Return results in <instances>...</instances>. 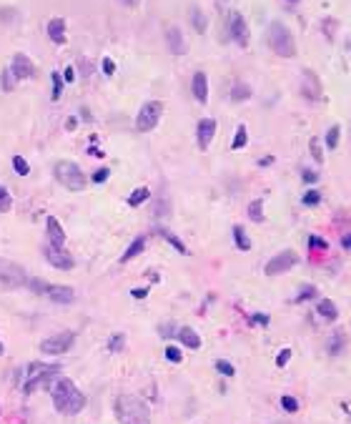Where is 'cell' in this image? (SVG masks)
<instances>
[{
  "mask_svg": "<svg viewBox=\"0 0 351 424\" xmlns=\"http://www.w3.org/2000/svg\"><path fill=\"white\" fill-rule=\"evenodd\" d=\"M51 396H53V407L60 414H78L86 407V394L78 392V387L65 377H60L51 384Z\"/></svg>",
  "mask_w": 351,
  "mask_h": 424,
  "instance_id": "6da1fadb",
  "label": "cell"
},
{
  "mask_svg": "<svg viewBox=\"0 0 351 424\" xmlns=\"http://www.w3.org/2000/svg\"><path fill=\"white\" fill-rule=\"evenodd\" d=\"M116 419L120 424H151L146 402L133 394H120L116 399Z\"/></svg>",
  "mask_w": 351,
  "mask_h": 424,
  "instance_id": "7a4b0ae2",
  "label": "cell"
},
{
  "mask_svg": "<svg viewBox=\"0 0 351 424\" xmlns=\"http://www.w3.org/2000/svg\"><path fill=\"white\" fill-rule=\"evenodd\" d=\"M268 45L279 58H293L296 56V40H293L291 31L281 23V20H271L268 26Z\"/></svg>",
  "mask_w": 351,
  "mask_h": 424,
  "instance_id": "3957f363",
  "label": "cell"
},
{
  "mask_svg": "<svg viewBox=\"0 0 351 424\" xmlns=\"http://www.w3.org/2000/svg\"><path fill=\"white\" fill-rule=\"evenodd\" d=\"M20 286H28L26 269L20 264L0 256V289L3 291H13V289H20Z\"/></svg>",
  "mask_w": 351,
  "mask_h": 424,
  "instance_id": "277c9868",
  "label": "cell"
},
{
  "mask_svg": "<svg viewBox=\"0 0 351 424\" xmlns=\"http://www.w3.org/2000/svg\"><path fill=\"white\" fill-rule=\"evenodd\" d=\"M56 179L58 183H63L68 191H83L86 188V173L81 171L78 163L73 161H58L56 163Z\"/></svg>",
  "mask_w": 351,
  "mask_h": 424,
  "instance_id": "5b68a950",
  "label": "cell"
},
{
  "mask_svg": "<svg viewBox=\"0 0 351 424\" xmlns=\"http://www.w3.org/2000/svg\"><path fill=\"white\" fill-rule=\"evenodd\" d=\"M161 116H163V103L161 101H148L141 106V111H138V116H136V128H138V133H148V131H153L158 121H161Z\"/></svg>",
  "mask_w": 351,
  "mask_h": 424,
  "instance_id": "8992f818",
  "label": "cell"
},
{
  "mask_svg": "<svg viewBox=\"0 0 351 424\" xmlns=\"http://www.w3.org/2000/svg\"><path fill=\"white\" fill-rule=\"evenodd\" d=\"M73 332H60V334H53L48 339H43L40 344V352L48 354V357H56V354H65L70 346H73Z\"/></svg>",
  "mask_w": 351,
  "mask_h": 424,
  "instance_id": "52a82bcc",
  "label": "cell"
},
{
  "mask_svg": "<svg viewBox=\"0 0 351 424\" xmlns=\"http://www.w3.org/2000/svg\"><path fill=\"white\" fill-rule=\"evenodd\" d=\"M296 264H298V256H296L293 251H281V254H276V256L266 264V273H268V276L286 273L289 269H293Z\"/></svg>",
  "mask_w": 351,
  "mask_h": 424,
  "instance_id": "ba28073f",
  "label": "cell"
},
{
  "mask_svg": "<svg viewBox=\"0 0 351 424\" xmlns=\"http://www.w3.org/2000/svg\"><path fill=\"white\" fill-rule=\"evenodd\" d=\"M43 254H45L48 264H51V266H56V269H60V271H70V269L76 266L73 256H70V254H65V251H63V248H58V246H51V243H45Z\"/></svg>",
  "mask_w": 351,
  "mask_h": 424,
  "instance_id": "9c48e42d",
  "label": "cell"
},
{
  "mask_svg": "<svg viewBox=\"0 0 351 424\" xmlns=\"http://www.w3.org/2000/svg\"><path fill=\"white\" fill-rule=\"evenodd\" d=\"M10 73L15 76V81H28L35 76V63L30 61L26 53H15L10 61Z\"/></svg>",
  "mask_w": 351,
  "mask_h": 424,
  "instance_id": "30bf717a",
  "label": "cell"
},
{
  "mask_svg": "<svg viewBox=\"0 0 351 424\" xmlns=\"http://www.w3.org/2000/svg\"><path fill=\"white\" fill-rule=\"evenodd\" d=\"M229 33H231V38L241 48L248 45V26H246V20H243L241 13H231L229 15Z\"/></svg>",
  "mask_w": 351,
  "mask_h": 424,
  "instance_id": "8fae6325",
  "label": "cell"
},
{
  "mask_svg": "<svg viewBox=\"0 0 351 424\" xmlns=\"http://www.w3.org/2000/svg\"><path fill=\"white\" fill-rule=\"evenodd\" d=\"M213 136H216V121L213 118H201L198 126H196V138H198V148L201 151H206L211 146Z\"/></svg>",
  "mask_w": 351,
  "mask_h": 424,
  "instance_id": "7c38bea8",
  "label": "cell"
},
{
  "mask_svg": "<svg viewBox=\"0 0 351 424\" xmlns=\"http://www.w3.org/2000/svg\"><path fill=\"white\" fill-rule=\"evenodd\" d=\"M166 43H168V51L173 56H183L186 53V38H183L178 26H168L166 28Z\"/></svg>",
  "mask_w": 351,
  "mask_h": 424,
  "instance_id": "4fadbf2b",
  "label": "cell"
},
{
  "mask_svg": "<svg viewBox=\"0 0 351 424\" xmlns=\"http://www.w3.org/2000/svg\"><path fill=\"white\" fill-rule=\"evenodd\" d=\"M304 95L309 98V101H319L321 98V93H323V88H321V81L316 78V73L314 70H304Z\"/></svg>",
  "mask_w": 351,
  "mask_h": 424,
  "instance_id": "5bb4252c",
  "label": "cell"
},
{
  "mask_svg": "<svg viewBox=\"0 0 351 424\" xmlns=\"http://www.w3.org/2000/svg\"><path fill=\"white\" fill-rule=\"evenodd\" d=\"M45 226H48V243H51V246H58V248H63V246H65V231H63L60 221L56 218V216H48Z\"/></svg>",
  "mask_w": 351,
  "mask_h": 424,
  "instance_id": "9a60e30c",
  "label": "cell"
},
{
  "mask_svg": "<svg viewBox=\"0 0 351 424\" xmlns=\"http://www.w3.org/2000/svg\"><path fill=\"white\" fill-rule=\"evenodd\" d=\"M191 93L198 103H206L208 101V78H206L204 70H196L193 73V81H191Z\"/></svg>",
  "mask_w": 351,
  "mask_h": 424,
  "instance_id": "2e32d148",
  "label": "cell"
},
{
  "mask_svg": "<svg viewBox=\"0 0 351 424\" xmlns=\"http://www.w3.org/2000/svg\"><path fill=\"white\" fill-rule=\"evenodd\" d=\"M48 299L56 304H73L76 302V289L73 286H48Z\"/></svg>",
  "mask_w": 351,
  "mask_h": 424,
  "instance_id": "e0dca14e",
  "label": "cell"
},
{
  "mask_svg": "<svg viewBox=\"0 0 351 424\" xmlns=\"http://www.w3.org/2000/svg\"><path fill=\"white\" fill-rule=\"evenodd\" d=\"M48 38L53 43H60V45L68 40V35H65V20L63 18H51L48 20Z\"/></svg>",
  "mask_w": 351,
  "mask_h": 424,
  "instance_id": "ac0fdd59",
  "label": "cell"
},
{
  "mask_svg": "<svg viewBox=\"0 0 351 424\" xmlns=\"http://www.w3.org/2000/svg\"><path fill=\"white\" fill-rule=\"evenodd\" d=\"M178 339L188 346V349H198L201 346V336L193 332L191 327H183V329H178Z\"/></svg>",
  "mask_w": 351,
  "mask_h": 424,
  "instance_id": "d6986e66",
  "label": "cell"
},
{
  "mask_svg": "<svg viewBox=\"0 0 351 424\" xmlns=\"http://www.w3.org/2000/svg\"><path fill=\"white\" fill-rule=\"evenodd\" d=\"M143 248H146V236H138V239H136V241L131 243V246H128V248H126V254H123V256H120V261H123V264H126V261H131V259H136V256H138V254H141V251H143Z\"/></svg>",
  "mask_w": 351,
  "mask_h": 424,
  "instance_id": "ffe728a7",
  "label": "cell"
},
{
  "mask_svg": "<svg viewBox=\"0 0 351 424\" xmlns=\"http://www.w3.org/2000/svg\"><path fill=\"white\" fill-rule=\"evenodd\" d=\"M191 26L196 33H206L208 28V20H206V13L201 8H191Z\"/></svg>",
  "mask_w": 351,
  "mask_h": 424,
  "instance_id": "44dd1931",
  "label": "cell"
},
{
  "mask_svg": "<svg viewBox=\"0 0 351 424\" xmlns=\"http://www.w3.org/2000/svg\"><path fill=\"white\" fill-rule=\"evenodd\" d=\"M319 314H321L326 321H334L339 316V309H336V304L331 302V299H321L319 302Z\"/></svg>",
  "mask_w": 351,
  "mask_h": 424,
  "instance_id": "7402d4cb",
  "label": "cell"
},
{
  "mask_svg": "<svg viewBox=\"0 0 351 424\" xmlns=\"http://www.w3.org/2000/svg\"><path fill=\"white\" fill-rule=\"evenodd\" d=\"M158 234H161V236H163V239H166V241L171 243V246H173L176 251H178V254H188V248H186V243L181 241V239H178V236H176V234H171V231H166V229H158Z\"/></svg>",
  "mask_w": 351,
  "mask_h": 424,
  "instance_id": "603a6c76",
  "label": "cell"
},
{
  "mask_svg": "<svg viewBox=\"0 0 351 424\" xmlns=\"http://www.w3.org/2000/svg\"><path fill=\"white\" fill-rule=\"evenodd\" d=\"M248 98H251V88L246 83H236L234 88H231V101L241 103V101H248Z\"/></svg>",
  "mask_w": 351,
  "mask_h": 424,
  "instance_id": "cb8c5ba5",
  "label": "cell"
},
{
  "mask_svg": "<svg viewBox=\"0 0 351 424\" xmlns=\"http://www.w3.org/2000/svg\"><path fill=\"white\" fill-rule=\"evenodd\" d=\"M248 218H251L254 223H261L263 221V201L261 198H256V201L248 204Z\"/></svg>",
  "mask_w": 351,
  "mask_h": 424,
  "instance_id": "d4e9b609",
  "label": "cell"
},
{
  "mask_svg": "<svg viewBox=\"0 0 351 424\" xmlns=\"http://www.w3.org/2000/svg\"><path fill=\"white\" fill-rule=\"evenodd\" d=\"M234 241L241 251H248V248H251V239L246 236V231H243L241 226H234Z\"/></svg>",
  "mask_w": 351,
  "mask_h": 424,
  "instance_id": "484cf974",
  "label": "cell"
},
{
  "mask_svg": "<svg viewBox=\"0 0 351 424\" xmlns=\"http://www.w3.org/2000/svg\"><path fill=\"white\" fill-rule=\"evenodd\" d=\"M148 196H151V191H148L146 186H141V188H136V191L128 196V204H131V206H141Z\"/></svg>",
  "mask_w": 351,
  "mask_h": 424,
  "instance_id": "4316f807",
  "label": "cell"
},
{
  "mask_svg": "<svg viewBox=\"0 0 351 424\" xmlns=\"http://www.w3.org/2000/svg\"><path fill=\"white\" fill-rule=\"evenodd\" d=\"M339 136H341V128H339V126H331L329 133H326V148H329V151H334V148L339 146Z\"/></svg>",
  "mask_w": 351,
  "mask_h": 424,
  "instance_id": "83f0119b",
  "label": "cell"
},
{
  "mask_svg": "<svg viewBox=\"0 0 351 424\" xmlns=\"http://www.w3.org/2000/svg\"><path fill=\"white\" fill-rule=\"evenodd\" d=\"M246 143H248V133H246V126H238V131H236L231 148H234V151H238V148H243Z\"/></svg>",
  "mask_w": 351,
  "mask_h": 424,
  "instance_id": "f1b7e54d",
  "label": "cell"
},
{
  "mask_svg": "<svg viewBox=\"0 0 351 424\" xmlns=\"http://www.w3.org/2000/svg\"><path fill=\"white\" fill-rule=\"evenodd\" d=\"M51 81H53V93H51V98L58 101L60 95H63V76H58V70H56V73H51Z\"/></svg>",
  "mask_w": 351,
  "mask_h": 424,
  "instance_id": "f546056e",
  "label": "cell"
},
{
  "mask_svg": "<svg viewBox=\"0 0 351 424\" xmlns=\"http://www.w3.org/2000/svg\"><path fill=\"white\" fill-rule=\"evenodd\" d=\"M13 168H15L20 176H28L30 173V166H28V161H26L23 156H13Z\"/></svg>",
  "mask_w": 351,
  "mask_h": 424,
  "instance_id": "4dcf8cb0",
  "label": "cell"
},
{
  "mask_svg": "<svg viewBox=\"0 0 351 424\" xmlns=\"http://www.w3.org/2000/svg\"><path fill=\"white\" fill-rule=\"evenodd\" d=\"M10 206H13V198H10L8 188H5V186H0V213L10 211Z\"/></svg>",
  "mask_w": 351,
  "mask_h": 424,
  "instance_id": "1f68e13d",
  "label": "cell"
},
{
  "mask_svg": "<svg viewBox=\"0 0 351 424\" xmlns=\"http://www.w3.org/2000/svg\"><path fill=\"white\" fill-rule=\"evenodd\" d=\"M304 204H306V206H316V204H321V193H319L316 188L306 191V193H304Z\"/></svg>",
  "mask_w": 351,
  "mask_h": 424,
  "instance_id": "d6a6232c",
  "label": "cell"
},
{
  "mask_svg": "<svg viewBox=\"0 0 351 424\" xmlns=\"http://www.w3.org/2000/svg\"><path fill=\"white\" fill-rule=\"evenodd\" d=\"M216 369L223 374V377H234L236 374V369H234V364H229V362H223V359H218L216 362Z\"/></svg>",
  "mask_w": 351,
  "mask_h": 424,
  "instance_id": "836d02e7",
  "label": "cell"
},
{
  "mask_svg": "<svg viewBox=\"0 0 351 424\" xmlns=\"http://www.w3.org/2000/svg\"><path fill=\"white\" fill-rule=\"evenodd\" d=\"M341 346H344V336L336 332V334H334V339H331V346H329V352H331V354H339V352H341Z\"/></svg>",
  "mask_w": 351,
  "mask_h": 424,
  "instance_id": "e575fe53",
  "label": "cell"
},
{
  "mask_svg": "<svg viewBox=\"0 0 351 424\" xmlns=\"http://www.w3.org/2000/svg\"><path fill=\"white\" fill-rule=\"evenodd\" d=\"M281 407H284L286 412H291V414H293V412H298V402H296L293 396H289V394L281 399Z\"/></svg>",
  "mask_w": 351,
  "mask_h": 424,
  "instance_id": "d590c367",
  "label": "cell"
},
{
  "mask_svg": "<svg viewBox=\"0 0 351 424\" xmlns=\"http://www.w3.org/2000/svg\"><path fill=\"white\" fill-rule=\"evenodd\" d=\"M311 156L321 163L323 161V151H321V143H319V138H311Z\"/></svg>",
  "mask_w": 351,
  "mask_h": 424,
  "instance_id": "8d00e7d4",
  "label": "cell"
},
{
  "mask_svg": "<svg viewBox=\"0 0 351 424\" xmlns=\"http://www.w3.org/2000/svg\"><path fill=\"white\" fill-rule=\"evenodd\" d=\"M316 296V286H304L301 294L296 296V302H304V299H314Z\"/></svg>",
  "mask_w": 351,
  "mask_h": 424,
  "instance_id": "74e56055",
  "label": "cell"
},
{
  "mask_svg": "<svg viewBox=\"0 0 351 424\" xmlns=\"http://www.w3.org/2000/svg\"><path fill=\"white\" fill-rule=\"evenodd\" d=\"M166 359H168V362H181V359H183V354H181V349L168 346V349H166Z\"/></svg>",
  "mask_w": 351,
  "mask_h": 424,
  "instance_id": "f35d334b",
  "label": "cell"
},
{
  "mask_svg": "<svg viewBox=\"0 0 351 424\" xmlns=\"http://www.w3.org/2000/svg\"><path fill=\"white\" fill-rule=\"evenodd\" d=\"M123 341H126L123 334H113V339H111V344H108L111 352H120V349H123Z\"/></svg>",
  "mask_w": 351,
  "mask_h": 424,
  "instance_id": "ab89813d",
  "label": "cell"
},
{
  "mask_svg": "<svg viewBox=\"0 0 351 424\" xmlns=\"http://www.w3.org/2000/svg\"><path fill=\"white\" fill-rule=\"evenodd\" d=\"M13 81H15V76L10 73V68H8V70H3V88H5V91H10V88H13Z\"/></svg>",
  "mask_w": 351,
  "mask_h": 424,
  "instance_id": "60d3db41",
  "label": "cell"
},
{
  "mask_svg": "<svg viewBox=\"0 0 351 424\" xmlns=\"http://www.w3.org/2000/svg\"><path fill=\"white\" fill-rule=\"evenodd\" d=\"M108 176H111V171H108V168H98V171L93 173V181L103 183V181H108Z\"/></svg>",
  "mask_w": 351,
  "mask_h": 424,
  "instance_id": "b9f144b4",
  "label": "cell"
},
{
  "mask_svg": "<svg viewBox=\"0 0 351 424\" xmlns=\"http://www.w3.org/2000/svg\"><path fill=\"white\" fill-rule=\"evenodd\" d=\"M309 246H311L314 251H316V248H323V251L329 248V243L323 241V239H319V236H311V239H309Z\"/></svg>",
  "mask_w": 351,
  "mask_h": 424,
  "instance_id": "7bdbcfd3",
  "label": "cell"
},
{
  "mask_svg": "<svg viewBox=\"0 0 351 424\" xmlns=\"http://www.w3.org/2000/svg\"><path fill=\"white\" fill-rule=\"evenodd\" d=\"M103 73H106V76H113V73H116V63L111 61V58H103Z\"/></svg>",
  "mask_w": 351,
  "mask_h": 424,
  "instance_id": "ee69618b",
  "label": "cell"
},
{
  "mask_svg": "<svg viewBox=\"0 0 351 424\" xmlns=\"http://www.w3.org/2000/svg\"><path fill=\"white\" fill-rule=\"evenodd\" d=\"M289 359H291V352H289V349H284V352H279V359H276V364H279V366H284Z\"/></svg>",
  "mask_w": 351,
  "mask_h": 424,
  "instance_id": "f6af8a7d",
  "label": "cell"
},
{
  "mask_svg": "<svg viewBox=\"0 0 351 424\" xmlns=\"http://www.w3.org/2000/svg\"><path fill=\"white\" fill-rule=\"evenodd\" d=\"M304 181H306V183H316V181H319V173H316V171H304Z\"/></svg>",
  "mask_w": 351,
  "mask_h": 424,
  "instance_id": "bcb514c9",
  "label": "cell"
},
{
  "mask_svg": "<svg viewBox=\"0 0 351 424\" xmlns=\"http://www.w3.org/2000/svg\"><path fill=\"white\" fill-rule=\"evenodd\" d=\"M13 13H15L13 8H0V20H10V18H13Z\"/></svg>",
  "mask_w": 351,
  "mask_h": 424,
  "instance_id": "7dc6e473",
  "label": "cell"
},
{
  "mask_svg": "<svg viewBox=\"0 0 351 424\" xmlns=\"http://www.w3.org/2000/svg\"><path fill=\"white\" fill-rule=\"evenodd\" d=\"M131 294H133V299H146V289H133V291H131Z\"/></svg>",
  "mask_w": 351,
  "mask_h": 424,
  "instance_id": "c3c4849f",
  "label": "cell"
},
{
  "mask_svg": "<svg viewBox=\"0 0 351 424\" xmlns=\"http://www.w3.org/2000/svg\"><path fill=\"white\" fill-rule=\"evenodd\" d=\"M63 78H65V81H73V78H76V70H73V68H65Z\"/></svg>",
  "mask_w": 351,
  "mask_h": 424,
  "instance_id": "681fc988",
  "label": "cell"
},
{
  "mask_svg": "<svg viewBox=\"0 0 351 424\" xmlns=\"http://www.w3.org/2000/svg\"><path fill=\"white\" fill-rule=\"evenodd\" d=\"M341 246H344L346 251H351V234H346V236L341 239Z\"/></svg>",
  "mask_w": 351,
  "mask_h": 424,
  "instance_id": "f907efd6",
  "label": "cell"
},
{
  "mask_svg": "<svg viewBox=\"0 0 351 424\" xmlns=\"http://www.w3.org/2000/svg\"><path fill=\"white\" fill-rule=\"evenodd\" d=\"M254 321H256V324H268V316H263V314H256V316H254Z\"/></svg>",
  "mask_w": 351,
  "mask_h": 424,
  "instance_id": "816d5d0a",
  "label": "cell"
},
{
  "mask_svg": "<svg viewBox=\"0 0 351 424\" xmlns=\"http://www.w3.org/2000/svg\"><path fill=\"white\" fill-rule=\"evenodd\" d=\"M120 3H123L126 8H138V3H141V0H120Z\"/></svg>",
  "mask_w": 351,
  "mask_h": 424,
  "instance_id": "f5cc1de1",
  "label": "cell"
},
{
  "mask_svg": "<svg viewBox=\"0 0 351 424\" xmlns=\"http://www.w3.org/2000/svg\"><path fill=\"white\" fill-rule=\"evenodd\" d=\"M88 153H90V156H106V153H103V151H98V148H90Z\"/></svg>",
  "mask_w": 351,
  "mask_h": 424,
  "instance_id": "db71d44e",
  "label": "cell"
}]
</instances>
